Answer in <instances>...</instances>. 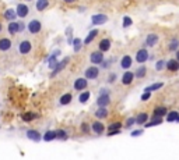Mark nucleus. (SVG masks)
<instances>
[{"mask_svg": "<svg viewBox=\"0 0 179 160\" xmlns=\"http://www.w3.org/2000/svg\"><path fill=\"white\" fill-rule=\"evenodd\" d=\"M105 60L104 58V51L98 50V51H92L91 56H90V61L92 64H101Z\"/></svg>", "mask_w": 179, "mask_h": 160, "instance_id": "obj_1", "label": "nucleus"}, {"mask_svg": "<svg viewBox=\"0 0 179 160\" xmlns=\"http://www.w3.org/2000/svg\"><path fill=\"white\" fill-rule=\"evenodd\" d=\"M98 75H99V68L95 67V65L88 67V68L85 70V78H87V79H97Z\"/></svg>", "mask_w": 179, "mask_h": 160, "instance_id": "obj_2", "label": "nucleus"}, {"mask_svg": "<svg viewBox=\"0 0 179 160\" xmlns=\"http://www.w3.org/2000/svg\"><path fill=\"white\" fill-rule=\"evenodd\" d=\"M109 103H111V97H109L108 93H101L98 96V99H97V104L99 107H105V106H108Z\"/></svg>", "mask_w": 179, "mask_h": 160, "instance_id": "obj_3", "label": "nucleus"}, {"mask_svg": "<svg viewBox=\"0 0 179 160\" xmlns=\"http://www.w3.org/2000/svg\"><path fill=\"white\" fill-rule=\"evenodd\" d=\"M41 28H42V24L39 22L38 19H32L31 22L28 24V31L31 33H38L41 31Z\"/></svg>", "mask_w": 179, "mask_h": 160, "instance_id": "obj_4", "label": "nucleus"}, {"mask_svg": "<svg viewBox=\"0 0 179 160\" xmlns=\"http://www.w3.org/2000/svg\"><path fill=\"white\" fill-rule=\"evenodd\" d=\"M32 49V45H31V42L30 40H23L21 43H20L18 46V50L21 54H27V53H30Z\"/></svg>", "mask_w": 179, "mask_h": 160, "instance_id": "obj_5", "label": "nucleus"}, {"mask_svg": "<svg viewBox=\"0 0 179 160\" xmlns=\"http://www.w3.org/2000/svg\"><path fill=\"white\" fill-rule=\"evenodd\" d=\"M17 15L18 17H21V18H24V17H27L28 15V13H30V8H28V6L27 4H23V3H20V4H17Z\"/></svg>", "mask_w": 179, "mask_h": 160, "instance_id": "obj_6", "label": "nucleus"}, {"mask_svg": "<svg viewBox=\"0 0 179 160\" xmlns=\"http://www.w3.org/2000/svg\"><path fill=\"white\" fill-rule=\"evenodd\" d=\"M148 60V51L146 49H140L136 54V61L137 63H146Z\"/></svg>", "mask_w": 179, "mask_h": 160, "instance_id": "obj_7", "label": "nucleus"}, {"mask_svg": "<svg viewBox=\"0 0 179 160\" xmlns=\"http://www.w3.org/2000/svg\"><path fill=\"white\" fill-rule=\"evenodd\" d=\"M106 21H108V17L105 14H95V15H92V24L94 25H102Z\"/></svg>", "mask_w": 179, "mask_h": 160, "instance_id": "obj_8", "label": "nucleus"}, {"mask_svg": "<svg viewBox=\"0 0 179 160\" xmlns=\"http://www.w3.org/2000/svg\"><path fill=\"white\" fill-rule=\"evenodd\" d=\"M87 78H77L76 81H74V89L76 90H84L87 88Z\"/></svg>", "mask_w": 179, "mask_h": 160, "instance_id": "obj_9", "label": "nucleus"}, {"mask_svg": "<svg viewBox=\"0 0 179 160\" xmlns=\"http://www.w3.org/2000/svg\"><path fill=\"white\" fill-rule=\"evenodd\" d=\"M160 40V38H158V35L157 33H148L147 38H146V43H147V46H155L157 45V42Z\"/></svg>", "mask_w": 179, "mask_h": 160, "instance_id": "obj_10", "label": "nucleus"}, {"mask_svg": "<svg viewBox=\"0 0 179 160\" xmlns=\"http://www.w3.org/2000/svg\"><path fill=\"white\" fill-rule=\"evenodd\" d=\"M133 78H134V74L132 71H126L125 74H123V77H122V83L123 85H130V83L133 82Z\"/></svg>", "mask_w": 179, "mask_h": 160, "instance_id": "obj_11", "label": "nucleus"}, {"mask_svg": "<svg viewBox=\"0 0 179 160\" xmlns=\"http://www.w3.org/2000/svg\"><path fill=\"white\" fill-rule=\"evenodd\" d=\"M165 67L169 71H178L179 70V61L176 60V58H175V60H173V58H172V60H168Z\"/></svg>", "mask_w": 179, "mask_h": 160, "instance_id": "obj_12", "label": "nucleus"}, {"mask_svg": "<svg viewBox=\"0 0 179 160\" xmlns=\"http://www.w3.org/2000/svg\"><path fill=\"white\" fill-rule=\"evenodd\" d=\"M11 47V40L8 38H3L0 39V50L1 51H7Z\"/></svg>", "mask_w": 179, "mask_h": 160, "instance_id": "obj_13", "label": "nucleus"}, {"mask_svg": "<svg viewBox=\"0 0 179 160\" xmlns=\"http://www.w3.org/2000/svg\"><path fill=\"white\" fill-rule=\"evenodd\" d=\"M27 138H30L31 141H39L42 136L39 134L38 131H35V129H28L27 131Z\"/></svg>", "mask_w": 179, "mask_h": 160, "instance_id": "obj_14", "label": "nucleus"}, {"mask_svg": "<svg viewBox=\"0 0 179 160\" xmlns=\"http://www.w3.org/2000/svg\"><path fill=\"white\" fill-rule=\"evenodd\" d=\"M132 63H133V60H132L130 56H123V58H122V61H121V65H122V68L129 70L132 67Z\"/></svg>", "mask_w": 179, "mask_h": 160, "instance_id": "obj_15", "label": "nucleus"}, {"mask_svg": "<svg viewBox=\"0 0 179 160\" xmlns=\"http://www.w3.org/2000/svg\"><path fill=\"white\" fill-rule=\"evenodd\" d=\"M91 128H92V131H94L95 134H102L104 131H105V125L99 121H95L92 125H91Z\"/></svg>", "mask_w": 179, "mask_h": 160, "instance_id": "obj_16", "label": "nucleus"}, {"mask_svg": "<svg viewBox=\"0 0 179 160\" xmlns=\"http://www.w3.org/2000/svg\"><path fill=\"white\" fill-rule=\"evenodd\" d=\"M69 63V57H66L63 60V61H60V63H58L56 64V67H55V68H53V72H52V75H55V74H58L59 71H62L64 68V67H66V64Z\"/></svg>", "mask_w": 179, "mask_h": 160, "instance_id": "obj_17", "label": "nucleus"}, {"mask_svg": "<svg viewBox=\"0 0 179 160\" xmlns=\"http://www.w3.org/2000/svg\"><path fill=\"white\" fill-rule=\"evenodd\" d=\"M98 47H99L101 51H108L109 49H111V40H109V39H102V40L99 42Z\"/></svg>", "mask_w": 179, "mask_h": 160, "instance_id": "obj_18", "label": "nucleus"}, {"mask_svg": "<svg viewBox=\"0 0 179 160\" xmlns=\"http://www.w3.org/2000/svg\"><path fill=\"white\" fill-rule=\"evenodd\" d=\"M48 6H49V0H37V4H35L38 11H44L45 8H48Z\"/></svg>", "mask_w": 179, "mask_h": 160, "instance_id": "obj_19", "label": "nucleus"}, {"mask_svg": "<svg viewBox=\"0 0 179 160\" xmlns=\"http://www.w3.org/2000/svg\"><path fill=\"white\" fill-rule=\"evenodd\" d=\"M4 18L8 19V21H14V19L17 18V13H16V10L13 8H8L4 11Z\"/></svg>", "mask_w": 179, "mask_h": 160, "instance_id": "obj_20", "label": "nucleus"}, {"mask_svg": "<svg viewBox=\"0 0 179 160\" xmlns=\"http://www.w3.org/2000/svg\"><path fill=\"white\" fill-rule=\"evenodd\" d=\"M8 32H10L11 35H16L17 32H20V22L11 21V22L8 24Z\"/></svg>", "mask_w": 179, "mask_h": 160, "instance_id": "obj_21", "label": "nucleus"}, {"mask_svg": "<svg viewBox=\"0 0 179 160\" xmlns=\"http://www.w3.org/2000/svg\"><path fill=\"white\" fill-rule=\"evenodd\" d=\"M148 120V114L147 113H140V114H137L136 117V122L139 124V125H143V124H146Z\"/></svg>", "mask_w": 179, "mask_h": 160, "instance_id": "obj_22", "label": "nucleus"}, {"mask_svg": "<svg viewBox=\"0 0 179 160\" xmlns=\"http://www.w3.org/2000/svg\"><path fill=\"white\" fill-rule=\"evenodd\" d=\"M97 35H98V29H92V31L87 35V38L84 39V43H85V45H90V43H91V42L95 39Z\"/></svg>", "mask_w": 179, "mask_h": 160, "instance_id": "obj_23", "label": "nucleus"}, {"mask_svg": "<svg viewBox=\"0 0 179 160\" xmlns=\"http://www.w3.org/2000/svg\"><path fill=\"white\" fill-rule=\"evenodd\" d=\"M95 117L97 118H106L108 117V110H106V107H99L95 111Z\"/></svg>", "mask_w": 179, "mask_h": 160, "instance_id": "obj_24", "label": "nucleus"}, {"mask_svg": "<svg viewBox=\"0 0 179 160\" xmlns=\"http://www.w3.org/2000/svg\"><path fill=\"white\" fill-rule=\"evenodd\" d=\"M71 99H73L71 93H64V95L60 97V104H63V106H66V104H70Z\"/></svg>", "mask_w": 179, "mask_h": 160, "instance_id": "obj_25", "label": "nucleus"}, {"mask_svg": "<svg viewBox=\"0 0 179 160\" xmlns=\"http://www.w3.org/2000/svg\"><path fill=\"white\" fill-rule=\"evenodd\" d=\"M146 74H147V68H146V67H140V68H137V70H136V72H134V77L144 78V77H146Z\"/></svg>", "mask_w": 179, "mask_h": 160, "instance_id": "obj_26", "label": "nucleus"}, {"mask_svg": "<svg viewBox=\"0 0 179 160\" xmlns=\"http://www.w3.org/2000/svg\"><path fill=\"white\" fill-rule=\"evenodd\" d=\"M165 114H166L165 107H157V109H154V111H153L154 117H162V115H165Z\"/></svg>", "mask_w": 179, "mask_h": 160, "instance_id": "obj_27", "label": "nucleus"}, {"mask_svg": "<svg viewBox=\"0 0 179 160\" xmlns=\"http://www.w3.org/2000/svg\"><path fill=\"white\" fill-rule=\"evenodd\" d=\"M44 139H45L46 142L56 139V131H48V132H46V134L44 135Z\"/></svg>", "mask_w": 179, "mask_h": 160, "instance_id": "obj_28", "label": "nucleus"}, {"mask_svg": "<svg viewBox=\"0 0 179 160\" xmlns=\"http://www.w3.org/2000/svg\"><path fill=\"white\" fill-rule=\"evenodd\" d=\"M158 124H162V118H161V117H155L154 120H151L150 122L146 124V127L150 128V127H153V125H158Z\"/></svg>", "mask_w": 179, "mask_h": 160, "instance_id": "obj_29", "label": "nucleus"}, {"mask_svg": "<svg viewBox=\"0 0 179 160\" xmlns=\"http://www.w3.org/2000/svg\"><path fill=\"white\" fill-rule=\"evenodd\" d=\"M56 138H58V139H62V141H66L69 136H67V134H66V131L59 129V131H56Z\"/></svg>", "mask_w": 179, "mask_h": 160, "instance_id": "obj_30", "label": "nucleus"}, {"mask_svg": "<svg viewBox=\"0 0 179 160\" xmlns=\"http://www.w3.org/2000/svg\"><path fill=\"white\" fill-rule=\"evenodd\" d=\"M162 86H164V82H158V83H154V85H151V86L146 88V90H148V92H154V90L160 89V88H162Z\"/></svg>", "mask_w": 179, "mask_h": 160, "instance_id": "obj_31", "label": "nucleus"}, {"mask_svg": "<svg viewBox=\"0 0 179 160\" xmlns=\"http://www.w3.org/2000/svg\"><path fill=\"white\" fill-rule=\"evenodd\" d=\"M90 95H91V93H90L88 90H84V93H81V95H80V97H78L80 103H85V102H87V100L90 99Z\"/></svg>", "mask_w": 179, "mask_h": 160, "instance_id": "obj_32", "label": "nucleus"}, {"mask_svg": "<svg viewBox=\"0 0 179 160\" xmlns=\"http://www.w3.org/2000/svg\"><path fill=\"white\" fill-rule=\"evenodd\" d=\"M179 117V114H178V111H171L169 114H168V117H166V121H169V122H172V121H175L176 118Z\"/></svg>", "mask_w": 179, "mask_h": 160, "instance_id": "obj_33", "label": "nucleus"}, {"mask_svg": "<svg viewBox=\"0 0 179 160\" xmlns=\"http://www.w3.org/2000/svg\"><path fill=\"white\" fill-rule=\"evenodd\" d=\"M165 65H166L165 60H160V61H157V64H155V68H157L158 71H162L164 68H165Z\"/></svg>", "mask_w": 179, "mask_h": 160, "instance_id": "obj_34", "label": "nucleus"}, {"mask_svg": "<svg viewBox=\"0 0 179 160\" xmlns=\"http://www.w3.org/2000/svg\"><path fill=\"white\" fill-rule=\"evenodd\" d=\"M56 64H58V60H56V54H53V56H51V58H49V67H51L52 70L56 67Z\"/></svg>", "mask_w": 179, "mask_h": 160, "instance_id": "obj_35", "label": "nucleus"}, {"mask_svg": "<svg viewBox=\"0 0 179 160\" xmlns=\"http://www.w3.org/2000/svg\"><path fill=\"white\" fill-rule=\"evenodd\" d=\"M178 45H179V42L176 40V39H173V40H171L168 49H169V50H176V49H178Z\"/></svg>", "mask_w": 179, "mask_h": 160, "instance_id": "obj_36", "label": "nucleus"}, {"mask_svg": "<svg viewBox=\"0 0 179 160\" xmlns=\"http://www.w3.org/2000/svg\"><path fill=\"white\" fill-rule=\"evenodd\" d=\"M132 22H133V21H132V18L126 15V17L123 18V28H128V26H130V25H132Z\"/></svg>", "mask_w": 179, "mask_h": 160, "instance_id": "obj_37", "label": "nucleus"}, {"mask_svg": "<svg viewBox=\"0 0 179 160\" xmlns=\"http://www.w3.org/2000/svg\"><path fill=\"white\" fill-rule=\"evenodd\" d=\"M35 117H38V115L32 114V113H25V114L23 115V120H25V121H31L32 118H35Z\"/></svg>", "mask_w": 179, "mask_h": 160, "instance_id": "obj_38", "label": "nucleus"}, {"mask_svg": "<svg viewBox=\"0 0 179 160\" xmlns=\"http://www.w3.org/2000/svg\"><path fill=\"white\" fill-rule=\"evenodd\" d=\"M121 127H122L121 122H112V124L108 127V129L109 131H111V129H121Z\"/></svg>", "mask_w": 179, "mask_h": 160, "instance_id": "obj_39", "label": "nucleus"}, {"mask_svg": "<svg viewBox=\"0 0 179 160\" xmlns=\"http://www.w3.org/2000/svg\"><path fill=\"white\" fill-rule=\"evenodd\" d=\"M150 97H151V93H150L148 90H146V92H144V95L141 96V100H144V102H146V100H148Z\"/></svg>", "mask_w": 179, "mask_h": 160, "instance_id": "obj_40", "label": "nucleus"}, {"mask_svg": "<svg viewBox=\"0 0 179 160\" xmlns=\"http://www.w3.org/2000/svg\"><path fill=\"white\" fill-rule=\"evenodd\" d=\"M134 122H136V118H133V117H130V118H128V121H126V127H132Z\"/></svg>", "mask_w": 179, "mask_h": 160, "instance_id": "obj_41", "label": "nucleus"}, {"mask_svg": "<svg viewBox=\"0 0 179 160\" xmlns=\"http://www.w3.org/2000/svg\"><path fill=\"white\" fill-rule=\"evenodd\" d=\"M81 131H83V132H85V134H87V132H88V131H90V127H88V124H85V122H83V124H81Z\"/></svg>", "mask_w": 179, "mask_h": 160, "instance_id": "obj_42", "label": "nucleus"}, {"mask_svg": "<svg viewBox=\"0 0 179 160\" xmlns=\"http://www.w3.org/2000/svg\"><path fill=\"white\" fill-rule=\"evenodd\" d=\"M115 79H116V74H111V75H109L108 82L109 83H113V82H115Z\"/></svg>", "mask_w": 179, "mask_h": 160, "instance_id": "obj_43", "label": "nucleus"}, {"mask_svg": "<svg viewBox=\"0 0 179 160\" xmlns=\"http://www.w3.org/2000/svg\"><path fill=\"white\" fill-rule=\"evenodd\" d=\"M141 134H143V131H141V129H136V131L132 132V136H139V135H141Z\"/></svg>", "mask_w": 179, "mask_h": 160, "instance_id": "obj_44", "label": "nucleus"}, {"mask_svg": "<svg viewBox=\"0 0 179 160\" xmlns=\"http://www.w3.org/2000/svg\"><path fill=\"white\" fill-rule=\"evenodd\" d=\"M71 43H73V45L74 46H77V45H81V40H80V39H74V40H73V42H71Z\"/></svg>", "mask_w": 179, "mask_h": 160, "instance_id": "obj_45", "label": "nucleus"}, {"mask_svg": "<svg viewBox=\"0 0 179 160\" xmlns=\"http://www.w3.org/2000/svg\"><path fill=\"white\" fill-rule=\"evenodd\" d=\"M99 93H109V90L108 89H101V92Z\"/></svg>", "mask_w": 179, "mask_h": 160, "instance_id": "obj_46", "label": "nucleus"}, {"mask_svg": "<svg viewBox=\"0 0 179 160\" xmlns=\"http://www.w3.org/2000/svg\"><path fill=\"white\" fill-rule=\"evenodd\" d=\"M64 3H74V1H76V0H63Z\"/></svg>", "mask_w": 179, "mask_h": 160, "instance_id": "obj_47", "label": "nucleus"}, {"mask_svg": "<svg viewBox=\"0 0 179 160\" xmlns=\"http://www.w3.org/2000/svg\"><path fill=\"white\" fill-rule=\"evenodd\" d=\"M176 60H178V61H179V50L176 51Z\"/></svg>", "mask_w": 179, "mask_h": 160, "instance_id": "obj_48", "label": "nucleus"}, {"mask_svg": "<svg viewBox=\"0 0 179 160\" xmlns=\"http://www.w3.org/2000/svg\"><path fill=\"white\" fill-rule=\"evenodd\" d=\"M1 29H3V26H1V24H0V31H1Z\"/></svg>", "mask_w": 179, "mask_h": 160, "instance_id": "obj_49", "label": "nucleus"}, {"mask_svg": "<svg viewBox=\"0 0 179 160\" xmlns=\"http://www.w3.org/2000/svg\"><path fill=\"white\" fill-rule=\"evenodd\" d=\"M28 1H31V0H28Z\"/></svg>", "mask_w": 179, "mask_h": 160, "instance_id": "obj_50", "label": "nucleus"}]
</instances>
